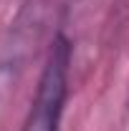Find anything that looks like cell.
<instances>
[{"mask_svg":"<svg viewBox=\"0 0 129 131\" xmlns=\"http://www.w3.org/2000/svg\"><path fill=\"white\" fill-rule=\"evenodd\" d=\"M68 63H71V48L63 38H56L43 68V76L38 81V91L31 103L28 118L23 124V131H58L66 101Z\"/></svg>","mask_w":129,"mask_h":131,"instance_id":"1","label":"cell"}]
</instances>
